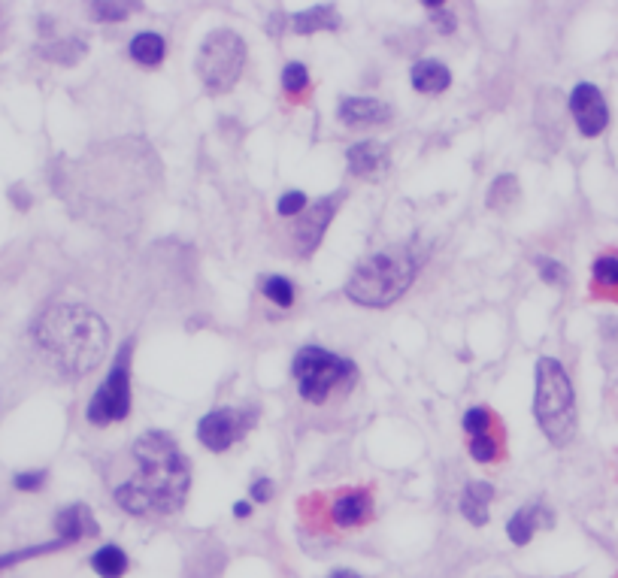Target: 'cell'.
Wrapping results in <instances>:
<instances>
[{"mask_svg": "<svg viewBox=\"0 0 618 578\" xmlns=\"http://www.w3.org/2000/svg\"><path fill=\"white\" fill-rule=\"evenodd\" d=\"M134 476L113 491L116 503L131 515H173L191 491V470L179 445L149 430L134 442Z\"/></svg>", "mask_w": 618, "mask_h": 578, "instance_id": "cell-1", "label": "cell"}, {"mask_svg": "<svg viewBox=\"0 0 618 578\" xmlns=\"http://www.w3.org/2000/svg\"><path fill=\"white\" fill-rule=\"evenodd\" d=\"M34 336L40 349L67 373V376H85L94 370L103 355H107L110 333L107 324L97 312L79 303H55L49 306L37 324Z\"/></svg>", "mask_w": 618, "mask_h": 578, "instance_id": "cell-2", "label": "cell"}, {"mask_svg": "<svg viewBox=\"0 0 618 578\" xmlns=\"http://www.w3.org/2000/svg\"><path fill=\"white\" fill-rule=\"evenodd\" d=\"M416 258L406 246H391L355 267L346 282V297L367 309H385L406 294V288L416 279Z\"/></svg>", "mask_w": 618, "mask_h": 578, "instance_id": "cell-3", "label": "cell"}, {"mask_svg": "<svg viewBox=\"0 0 618 578\" xmlns=\"http://www.w3.org/2000/svg\"><path fill=\"white\" fill-rule=\"evenodd\" d=\"M534 415L540 430L552 445H567L576 436V391L555 358H540L537 361V397H534Z\"/></svg>", "mask_w": 618, "mask_h": 578, "instance_id": "cell-4", "label": "cell"}, {"mask_svg": "<svg viewBox=\"0 0 618 578\" xmlns=\"http://www.w3.org/2000/svg\"><path fill=\"white\" fill-rule=\"evenodd\" d=\"M291 373L297 379V391L306 403L322 406L340 385H349L358 370L352 361L322 349V345H306L294 355Z\"/></svg>", "mask_w": 618, "mask_h": 578, "instance_id": "cell-5", "label": "cell"}, {"mask_svg": "<svg viewBox=\"0 0 618 578\" xmlns=\"http://www.w3.org/2000/svg\"><path fill=\"white\" fill-rule=\"evenodd\" d=\"M246 67V40L237 31L219 28L206 34L194 58V70L210 94H228Z\"/></svg>", "mask_w": 618, "mask_h": 578, "instance_id": "cell-6", "label": "cell"}, {"mask_svg": "<svg viewBox=\"0 0 618 578\" xmlns=\"http://www.w3.org/2000/svg\"><path fill=\"white\" fill-rule=\"evenodd\" d=\"M131 352H134V342L128 339L119 349L116 364L110 367L107 379H103L97 394L88 400L85 415L94 427H107L131 415Z\"/></svg>", "mask_w": 618, "mask_h": 578, "instance_id": "cell-7", "label": "cell"}, {"mask_svg": "<svg viewBox=\"0 0 618 578\" xmlns=\"http://www.w3.org/2000/svg\"><path fill=\"white\" fill-rule=\"evenodd\" d=\"M258 421V409L246 406V409H237V406H222V409H213L210 415H203L200 424H197V439L203 448H210L216 454L228 451L234 442H240Z\"/></svg>", "mask_w": 618, "mask_h": 578, "instance_id": "cell-8", "label": "cell"}, {"mask_svg": "<svg viewBox=\"0 0 618 578\" xmlns=\"http://www.w3.org/2000/svg\"><path fill=\"white\" fill-rule=\"evenodd\" d=\"M570 112H573V119H576L579 134L588 137V140L600 137L609 128V106H606L600 88L591 85V82H579L570 91Z\"/></svg>", "mask_w": 618, "mask_h": 578, "instance_id": "cell-9", "label": "cell"}, {"mask_svg": "<svg viewBox=\"0 0 618 578\" xmlns=\"http://www.w3.org/2000/svg\"><path fill=\"white\" fill-rule=\"evenodd\" d=\"M334 212H337V197H322L309 206V212H303V218L294 227V252L300 258H309L319 249L328 224L334 221Z\"/></svg>", "mask_w": 618, "mask_h": 578, "instance_id": "cell-10", "label": "cell"}, {"mask_svg": "<svg viewBox=\"0 0 618 578\" xmlns=\"http://www.w3.org/2000/svg\"><path fill=\"white\" fill-rule=\"evenodd\" d=\"M337 115L346 128H376L391 122V106L376 97H346Z\"/></svg>", "mask_w": 618, "mask_h": 578, "instance_id": "cell-11", "label": "cell"}, {"mask_svg": "<svg viewBox=\"0 0 618 578\" xmlns=\"http://www.w3.org/2000/svg\"><path fill=\"white\" fill-rule=\"evenodd\" d=\"M346 161H349V170L361 179H376L385 173L388 167V149L376 140H364V143H355L349 152H346Z\"/></svg>", "mask_w": 618, "mask_h": 578, "instance_id": "cell-12", "label": "cell"}, {"mask_svg": "<svg viewBox=\"0 0 618 578\" xmlns=\"http://www.w3.org/2000/svg\"><path fill=\"white\" fill-rule=\"evenodd\" d=\"M55 530H58V539L67 542V545H73V542H79V539H85V536H97V533H100L94 515H91L88 506H82V503H73V506L61 509V512L55 515Z\"/></svg>", "mask_w": 618, "mask_h": 578, "instance_id": "cell-13", "label": "cell"}, {"mask_svg": "<svg viewBox=\"0 0 618 578\" xmlns=\"http://www.w3.org/2000/svg\"><path fill=\"white\" fill-rule=\"evenodd\" d=\"M370 515H373V500L367 491H343L331 506V518L337 527H361L370 521Z\"/></svg>", "mask_w": 618, "mask_h": 578, "instance_id": "cell-14", "label": "cell"}, {"mask_svg": "<svg viewBox=\"0 0 618 578\" xmlns=\"http://www.w3.org/2000/svg\"><path fill=\"white\" fill-rule=\"evenodd\" d=\"M555 518L540 506V503H531V506H522L515 512L509 521H506V536L512 539V545H528L534 539V533L540 527H549Z\"/></svg>", "mask_w": 618, "mask_h": 578, "instance_id": "cell-15", "label": "cell"}, {"mask_svg": "<svg viewBox=\"0 0 618 578\" xmlns=\"http://www.w3.org/2000/svg\"><path fill=\"white\" fill-rule=\"evenodd\" d=\"M409 82H412V88L422 91V94H443L452 85V73H449V67L443 61L425 58L419 64H412Z\"/></svg>", "mask_w": 618, "mask_h": 578, "instance_id": "cell-16", "label": "cell"}, {"mask_svg": "<svg viewBox=\"0 0 618 578\" xmlns=\"http://www.w3.org/2000/svg\"><path fill=\"white\" fill-rule=\"evenodd\" d=\"M494 500V488L488 482H470L461 494V515L473 524V527H485L488 524V506Z\"/></svg>", "mask_w": 618, "mask_h": 578, "instance_id": "cell-17", "label": "cell"}, {"mask_svg": "<svg viewBox=\"0 0 618 578\" xmlns=\"http://www.w3.org/2000/svg\"><path fill=\"white\" fill-rule=\"evenodd\" d=\"M334 28H340V16L328 4L313 7L309 13H300V16L291 19V31L294 34H319V31H334Z\"/></svg>", "mask_w": 618, "mask_h": 578, "instance_id": "cell-18", "label": "cell"}, {"mask_svg": "<svg viewBox=\"0 0 618 578\" xmlns=\"http://www.w3.org/2000/svg\"><path fill=\"white\" fill-rule=\"evenodd\" d=\"M128 554L119 545H103L91 554V569L100 578H122L128 572Z\"/></svg>", "mask_w": 618, "mask_h": 578, "instance_id": "cell-19", "label": "cell"}, {"mask_svg": "<svg viewBox=\"0 0 618 578\" xmlns=\"http://www.w3.org/2000/svg\"><path fill=\"white\" fill-rule=\"evenodd\" d=\"M131 58H134L137 64H143V67H158V64L167 58V43H164V37H161V34H152V31L137 34V37L131 40Z\"/></svg>", "mask_w": 618, "mask_h": 578, "instance_id": "cell-20", "label": "cell"}, {"mask_svg": "<svg viewBox=\"0 0 618 578\" xmlns=\"http://www.w3.org/2000/svg\"><path fill=\"white\" fill-rule=\"evenodd\" d=\"M258 285H261V294H264L273 306L291 309V303H294V285H291V279H285V276H264Z\"/></svg>", "mask_w": 618, "mask_h": 578, "instance_id": "cell-21", "label": "cell"}, {"mask_svg": "<svg viewBox=\"0 0 618 578\" xmlns=\"http://www.w3.org/2000/svg\"><path fill=\"white\" fill-rule=\"evenodd\" d=\"M515 197H519V179H515L512 173L506 176H497L491 191H488V206L491 209H509L515 203Z\"/></svg>", "mask_w": 618, "mask_h": 578, "instance_id": "cell-22", "label": "cell"}, {"mask_svg": "<svg viewBox=\"0 0 618 578\" xmlns=\"http://www.w3.org/2000/svg\"><path fill=\"white\" fill-rule=\"evenodd\" d=\"M140 10V4H125V0H103V4H91V16L97 19V22H125L131 13H137Z\"/></svg>", "mask_w": 618, "mask_h": 578, "instance_id": "cell-23", "label": "cell"}, {"mask_svg": "<svg viewBox=\"0 0 618 578\" xmlns=\"http://www.w3.org/2000/svg\"><path fill=\"white\" fill-rule=\"evenodd\" d=\"M591 273L597 288H618V255H600Z\"/></svg>", "mask_w": 618, "mask_h": 578, "instance_id": "cell-24", "label": "cell"}, {"mask_svg": "<svg viewBox=\"0 0 618 578\" xmlns=\"http://www.w3.org/2000/svg\"><path fill=\"white\" fill-rule=\"evenodd\" d=\"M470 454L479 464H494L497 454H500V442L488 433H479V436H470Z\"/></svg>", "mask_w": 618, "mask_h": 578, "instance_id": "cell-25", "label": "cell"}, {"mask_svg": "<svg viewBox=\"0 0 618 578\" xmlns=\"http://www.w3.org/2000/svg\"><path fill=\"white\" fill-rule=\"evenodd\" d=\"M67 542L55 539V542H43V545H34V548H22V551H10V554H0V569H7V566H16L22 560H31V557H40V554H49V551H58L64 548Z\"/></svg>", "mask_w": 618, "mask_h": 578, "instance_id": "cell-26", "label": "cell"}, {"mask_svg": "<svg viewBox=\"0 0 618 578\" xmlns=\"http://www.w3.org/2000/svg\"><path fill=\"white\" fill-rule=\"evenodd\" d=\"M282 88L288 94H303L309 88V70L300 61H291L282 67Z\"/></svg>", "mask_w": 618, "mask_h": 578, "instance_id": "cell-27", "label": "cell"}, {"mask_svg": "<svg viewBox=\"0 0 618 578\" xmlns=\"http://www.w3.org/2000/svg\"><path fill=\"white\" fill-rule=\"evenodd\" d=\"M306 206H309V200H306L303 191H285V194L279 197V203H276V212H279L282 218H294V215H303Z\"/></svg>", "mask_w": 618, "mask_h": 578, "instance_id": "cell-28", "label": "cell"}, {"mask_svg": "<svg viewBox=\"0 0 618 578\" xmlns=\"http://www.w3.org/2000/svg\"><path fill=\"white\" fill-rule=\"evenodd\" d=\"M537 270H540V279H543L546 285H552V288L567 285V270H564V264H558V261H552V258H537Z\"/></svg>", "mask_w": 618, "mask_h": 578, "instance_id": "cell-29", "label": "cell"}, {"mask_svg": "<svg viewBox=\"0 0 618 578\" xmlns=\"http://www.w3.org/2000/svg\"><path fill=\"white\" fill-rule=\"evenodd\" d=\"M464 430L470 433V436H479V433H488L491 430V412L485 409V406H473V409H467V415H464Z\"/></svg>", "mask_w": 618, "mask_h": 578, "instance_id": "cell-30", "label": "cell"}, {"mask_svg": "<svg viewBox=\"0 0 618 578\" xmlns=\"http://www.w3.org/2000/svg\"><path fill=\"white\" fill-rule=\"evenodd\" d=\"M428 13H431V19L437 22V28H440L443 34H452V31H455V16H452L443 4H428Z\"/></svg>", "mask_w": 618, "mask_h": 578, "instance_id": "cell-31", "label": "cell"}, {"mask_svg": "<svg viewBox=\"0 0 618 578\" xmlns=\"http://www.w3.org/2000/svg\"><path fill=\"white\" fill-rule=\"evenodd\" d=\"M46 485V473L37 470V473H19L16 476V488L19 491H40Z\"/></svg>", "mask_w": 618, "mask_h": 578, "instance_id": "cell-32", "label": "cell"}, {"mask_svg": "<svg viewBox=\"0 0 618 578\" xmlns=\"http://www.w3.org/2000/svg\"><path fill=\"white\" fill-rule=\"evenodd\" d=\"M252 500H255V503H270V500H273V482H270V479H258V482L252 485Z\"/></svg>", "mask_w": 618, "mask_h": 578, "instance_id": "cell-33", "label": "cell"}, {"mask_svg": "<svg viewBox=\"0 0 618 578\" xmlns=\"http://www.w3.org/2000/svg\"><path fill=\"white\" fill-rule=\"evenodd\" d=\"M234 515H237V518H249V515H252V506L243 500V503H237V506H234Z\"/></svg>", "mask_w": 618, "mask_h": 578, "instance_id": "cell-34", "label": "cell"}, {"mask_svg": "<svg viewBox=\"0 0 618 578\" xmlns=\"http://www.w3.org/2000/svg\"><path fill=\"white\" fill-rule=\"evenodd\" d=\"M328 578H364V575H358V572H352V569H334Z\"/></svg>", "mask_w": 618, "mask_h": 578, "instance_id": "cell-35", "label": "cell"}]
</instances>
